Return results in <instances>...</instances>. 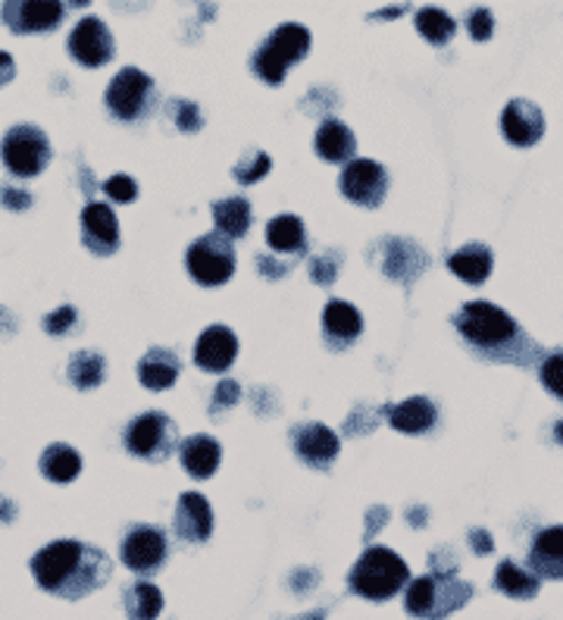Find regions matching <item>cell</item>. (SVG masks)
Returning <instances> with one entry per match:
<instances>
[{"label":"cell","instance_id":"6da1fadb","mask_svg":"<svg viewBox=\"0 0 563 620\" xmlns=\"http://www.w3.org/2000/svg\"><path fill=\"white\" fill-rule=\"evenodd\" d=\"M32 573L38 587L76 602L107 583L110 558L95 545H85L76 539H57L34 554Z\"/></svg>","mask_w":563,"mask_h":620},{"label":"cell","instance_id":"7a4b0ae2","mask_svg":"<svg viewBox=\"0 0 563 620\" xmlns=\"http://www.w3.org/2000/svg\"><path fill=\"white\" fill-rule=\"evenodd\" d=\"M454 326L461 329V336L470 345H476L488 357H507V354L520 352L523 364H526L532 354H535V345L523 336L520 323L492 302L464 304L461 314L454 317Z\"/></svg>","mask_w":563,"mask_h":620},{"label":"cell","instance_id":"3957f363","mask_svg":"<svg viewBox=\"0 0 563 620\" xmlns=\"http://www.w3.org/2000/svg\"><path fill=\"white\" fill-rule=\"evenodd\" d=\"M411 583V568L392 549H366L350 570V589L369 602H385Z\"/></svg>","mask_w":563,"mask_h":620},{"label":"cell","instance_id":"277c9868","mask_svg":"<svg viewBox=\"0 0 563 620\" xmlns=\"http://www.w3.org/2000/svg\"><path fill=\"white\" fill-rule=\"evenodd\" d=\"M310 51V32L300 22H285L254 53V72L269 85H279L288 67H295Z\"/></svg>","mask_w":563,"mask_h":620},{"label":"cell","instance_id":"5b68a950","mask_svg":"<svg viewBox=\"0 0 563 620\" xmlns=\"http://www.w3.org/2000/svg\"><path fill=\"white\" fill-rule=\"evenodd\" d=\"M466 599H473V587H466L457 577H445V573H429L411 580L407 587V614L414 618H445L451 611H457Z\"/></svg>","mask_w":563,"mask_h":620},{"label":"cell","instance_id":"8992f818","mask_svg":"<svg viewBox=\"0 0 563 620\" xmlns=\"http://www.w3.org/2000/svg\"><path fill=\"white\" fill-rule=\"evenodd\" d=\"M0 154H3V164L13 176L32 179L50 164V141L38 126L26 122V126H13L10 132L3 135Z\"/></svg>","mask_w":563,"mask_h":620},{"label":"cell","instance_id":"52a82bcc","mask_svg":"<svg viewBox=\"0 0 563 620\" xmlns=\"http://www.w3.org/2000/svg\"><path fill=\"white\" fill-rule=\"evenodd\" d=\"M176 445H179L176 423L157 411L135 417L126 430V449L138 457H148V461H164L166 454L176 452Z\"/></svg>","mask_w":563,"mask_h":620},{"label":"cell","instance_id":"ba28073f","mask_svg":"<svg viewBox=\"0 0 563 620\" xmlns=\"http://www.w3.org/2000/svg\"><path fill=\"white\" fill-rule=\"evenodd\" d=\"M188 273L198 279L200 285H223L233 279L235 273V252L229 238L219 233L204 235L191 248H188Z\"/></svg>","mask_w":563,"mask_h":620},{"label":"cell","instance_id":"9c48e42d","mask_svg":"<svg viewBox=\"0 0 563 620\" xmlns=\"http://www.w3.org/2000/svg\"><path fill=\"white\" fill-rule=\"evenodd\" d=\"M150 91H154V82L141 69H119L110 88H107V110L117 119H138L141 110L148 107Z\"/></svg>","mask_w":563,"mask_h":620},{"label":"cell","instance_id":"30bf717a","mask_svg":"<svg viewBox=\"0 0 563 620\" xmlns=\"http://www.w3.org/2000/svg\"><path fill=\"white\" fill-rule=\"evenodd\" d=\"M166 537L164 530L157 526H132L126 539H122V549H119V558L122 564L141 577H150L154 570H160V564L166 561Z\"/></svg>","mask_w":563,"mask_h":620},{"label":"cell","instance_id":"8fae6325","mask_svg":"<svg viewBox=\"0 0 563 620\" xmlns=\"http://www.w3.org/2000/svg\"><path fill=\"white\" fill-rule=\"evenodd\" d=\"M342 191L360 207H379L388 191V173L376 160H350L342 173Z\"/></svg>","mask_w":563,"mask_h":620},{"label":"cell","instance_id":"7c38bea8","mask_svg":"<svg viewBox=\"0 0 563 620\" xmlns=\"http://www.w3.org/2000/svg\"><path fill=\"white\" fill-rule=\"evenodd\" d=\"M69 53L82 67H103L113 60V35L103 26V19L85 17L72 32H69Z\"/></svg>","mask_w":563,"mask_h":620},{"label":"cell","instance_id":"4fadbf2b","mask_svg":"<svg viewBox=\"0 0 563 620\" xmlns=\"http://www.w3.org/2000/svg\"><path fill=\"white\" fill-rule=\"evenodd\" d=\"M501 132L516 148H530L545 135V114L539 110V104L514 98L501 114Z\"/></svg>","mask_w":563,"mask_h":620},{"label":"cell","instance_id":"5bb4252c","mask_svg":"<svg viewBox=\"0 0 563 620\" xmlns=\"http://www.w3.org/2000/svg\"><path fill=\"white\" fill-rule=\"evenodd\" d=\"M3 22L17 35L50 32L63 19V3L57 0H29V3H7L3 7Z\"/></svg>","mask_w":563,"mask_h":620},{"label":"cell","instance_id":"9a60e30c","mask_svg":"<svg viewBox=\"0 0 563 620\" xmlns=\"http://www.w3.org/2000/svg\"><path fill=\"white\" fill-rule=\"evenodd\" d=\"M82 238H85V248H88V252L100 254V257H107V254L117 252L119 223H117V214H113V207H110V204L91 201L88 207H85L82 210Z\"/></svg>","mask_w":563,"mask_h":620},{"label":"cell","instance_id":"2e32d148","mask_svg":"<svg viewBox=\"0 0 563 620\" xmlns=\"http://www.w3.org/2000/svg\"><path fill=\"white\" fill-rule=\"evenodd\" d=\"M292 442H295V452L300 454V461L319 470L332 468V461L338 457V449H342L338 436L332 433L329 426H323V423H304V426H298L292 433Z\"/></svg>","mask_w":563,"mask_h":620},{"label":"cell","instance_id":"e0dca14e","mask_svg":"<svg viewBox=\"0 0 563 620\" xmlns=\"http://www.w3.org/2000/svg\"><path fill=\"white\" fill-rule=\"evenodd\" d=\"M238 338L229 326H210L204 329L195 345V364L207 373H226L235 364Z\"/></svg>","mask_w":563,"mask_h":620},{"label":"cell","instance_id":"ac0fdd59","mask_svg":"<svg viewBox=\"0 0 563 620\" xmlns=\"http://www.w3.org/2000/svg\"><path fill=\"white\" fill-rule=\"evenodd\" d=\"M176 533L185 542H207L214 533V511L200 492H185L176 508Z\"/></svg>","mask_w":563,"mask_h":620},{"label":"cell","instance_id":"d6986e66","mask_svg":"<svg viewBox=\"0 0 563 620\" xmlns=\"http://www.w3.org/2000/svg\"><path fill=\"white\" fill-rule=\"evenodd\" d=\"M530 568L542 580H563V526H547L535 537Z\"/></svg>","mask_w":563,"mask_h":620},{"label":"cell","instance_id":"ffe728a7","mask_svg":"<svg viewBox=\"0 0 563 620\" xmlns=\"http://www.w3.org/2000/svg\"><path fill=\"white\" fill-rule=\"evenodd\" d=\"M316 154L329 164H345V160H354V151H357V138L350 132L345 122L338 119H326L319 129H316Z\"/></svg>","mask_w":563,"mask_h":620},{"label":"cell","instance_id":"44dd1931","mask_svg":"<svg viewBox=\"0 0 563 620\" xmlns=\"http://www.w3.org/2000/svg\"><path fill=\"white\" fill-rule=\"evenodd\" d=\"M179 357L172 352H166V348H150L141 361H138V380H141V386L145 388H154V392H164V388L176 386V380H179Z\"/></svg>","mask_w":563,"mask_h":620},{"label":"cell","instance_id":"7402d4cb","mask_svg":"<svg viewBox=\"0 0 563 620\" xmlns=\"http://www.w3.org/2000/svg\"><path fill=\"white\" fill-rule=\"evenodd\" d=\"M323 329H326V338L332 345H350L364 329V317H360V311L354 304L335 298L323 311Z\"/></svg>","mask_w":563,"mask_h":620},{"label":"cell","instance_id":"603a6c76","mask_svg":"<svg viewBox=\"0 0 563 620\" xmlns=\"http://www.w3.org/2000/svg\"><path fill=\"white\" fill-rule=\"evenodd\" d=\"M388 420L398 433H407V436H419V433H429L438 420V411L429 398H407V402L392 404L388 407Z\"/></svg>","mask_w":563,"mask_h":620},{"label":"cell","instance_id":"cb8c5ba5","mask_svg":"<svg viewBox=\"0 0 563 620\" xmlns=\"http://www.w3.org/2000/svg\"><path fill=\"white\" fill-rule=\"evenodd\" d=\"M179 457H182V468L188 470L195 480H207V476H214L216 468H219L223 449H219V442L210 436H191L182 442Z\"/></svg>","mask_w":563,"mask_h":620},{"label":"cell","instance_id":"d4e9b609","mask_svg":"<svg viewBox=\"0 0 563 620\" xmlns=\"http://www.w3.org/2000/svg\"><path fill=\"white\" fill-rule=\"evenodd\" d=\"M447 267H451L454 276H461L464 283L482 285L488 279V273H492V248L482 245V242H470L461 252L451 254Z\"/></svg>","mask_w":563,"mask_h":620},{"label":"cell","instance_id":"484cf974","mask_svg":"<svg viewBox=\"0 0 563 620\" xmlns=\"http://www.w3.org/2000/svg\"><path fill=\"white\" fill-rule=\"evenodd\" d=\"M82 470V454L76 452L72 445L53 442L41 454V473L53 480V483H72Z\"/></svg>","mask_w":563,"mask_h":620},{"label":"cell","instance_id":"4316f807","mask_svg":"<svg viewBox=\"0 0 563 620\" xmlns=\"http://www.w3.org/2000/svg\"><path fill=\"white\" fill-rule=\"evenodd\" d=\"M304 242H307V233H304V219L300 217L285 214V217L269 219V226H266V245L273 252L300 254L304 252Z\"/></svg>","mask_w":563,"mask_h":620},{"label":"cell","instance_id":"83f0119b","mask_svg":"<svg viewBox=\"0 0 563 620\" xmlns=\"http://www.w3.org/2000/svg\"><path fill=\"white\" fill-rule=\"evenodd\" d=\"M216 233L223 238H241L250 229V201L248 198H226L214 204Z\"/></svg>","mask_w":563,"mask_h":620},{"label":"cell","instance_id":"f1b7e54d","mask_svg":"<svg viewBox=\"0 0 563 620\" xmlns=\"http://www.w3.org/2000/svg\"><path fill=\"white\" fill-rule=\"evenodd\" d=\"M495 589L511 596V599H535L539 592V577L530 570L516 568L514 561H501L495 573Z\"/></svg>","mask_w":563,"mask_h":620},{"label":"cell","instance_id":"f546056e","mask_svg":"<svg viewBox=\"0 0 563 620\" xmlns=\"http://www.w3.org/2000/svg\"><path fill=\"white\" fill-rule=\"evenodd\" d=\"M164 611V592L154 583H135L126 592V614L129 620H157Z\"/></svg>","mask_w":563,"mask_h":620},{"label":"cell","instance_id":"4dcf8cb0","mask_svg":"<svg viewBox=\"0 0 563 620\" xmlns=\"http://www.w3.org/2000/svg\"><path fill=\"white\" fill-rule=\"evenodd\" d=\"M69 380L76 388H95L103 383V373H107V364L103 357L95 352H79L72 361H69Z\"/></svg>","mask_w":563,"mask_h":620},{"label":"cell","instance_id":"1f68e13d","mask_svg":"<svg viewBox=\"0 0 563 620\" xmlns=\"http://www.w3.org/2000/svg\"><path fill=\"white\" fill-rule=\"evenodd\" d=\"M416 29L419 35L432 41V45H447L451 38H454V19L447 17L445 10H435V7H426V10H419L416 13Z\"/></svg>","mask_w":563,"mask_h":620},{"label":"cell","instance_id":"d6a6232c","mask_svg":"<svg viewBox=\"0 0 563 620\" xmlns=\"http://www.w3.org/2000/svg\"><path fill=\"white\" fill-rule=\"evenodd\" d=\"M539 376H542V386L563 402V348L547 354L542 367H539Z\"/></svg>","mask_w":563,"mask_h":620},{"label":"cell","instance_id":"836d02e7","mask_svg":"<svg viewBox=\"0 0 563 620\" xmlns=\"http://www.w3.org/2000/svg\"><path fill=\"white\" fill-rule=\"evenodd\" d=\"M269 167H273V160H269L264 151H250L248 157L235 167V179L241 185L257 183V179H264L266 173H269Z\"/></svg>","mask_w":563,"mask_h":620},{"label":"cell","instance_id":"e575fe53","mask_svg":"<svg viewBox=\"0 0 563 620\" xmlns=\"http://www.w3.org/2000/svg\"><path fill=\"white\" fill-rule=\"evenodd\" d=\"M466 26H470V35H473L476 41H488L492 32H495V17H492V10L476 7V10L466 13Z\"/></svg>","mask_w":563,"mask_h":620},{"label":"cell","instance_id":"d590c367","mask_svg":"<svg viewBox=\"0 0 563 620\" xmlns=\"http://www.w3.org/2000/svg\"><path fill=\"white\" fill-rule=\"evenodd\" d=\"M172 117H176V126L182 132H198L200 129V110L191 101H172Z\"/></svg>","mask_w":563,"mask_h":620},{"label":"cell","instance_id":"8d00e7d4","mask_svg":"<svg viewBox=\"0 0 563 620\" xmlns=\"http://www.w3.org/2000/svg\"><path fill=\"white\" fill-rule=\"evenodd\" d=\"M103 191L119 204H129L135 201V195H138V185H135L132 176H113V179H107L103 183Z\"/></svg>","mask_w":563,"mask_h":620},{"label":"cell","instance_id":"74e56055","mask_svg":"<svg viewBox=\"0 0 563 620\" xmlns=\"http://www.w3.org/2000/svg\"><path fill=\"white\" fill-rule=\"evenodd\" d=\"M238 398H241V386L235 383V380H223L219 386H216L214 392V414L223 407H233V404H238Z\"/></svg>","mask_w":563,"mask_h":620},{"label":"cell","instance_id":"f35d334b","mask_svg":"<svg viewBox=\"0 0 563 620\" xmlns=\"http://www.w3.org/2000/svg\"><path fill=\"white\" fill-rule=\"evenodd\" d=\"M76 323V311L72 307H60V311H53L50 317H45V329H48L50 336H63L69 326Z\"/></svg>","mask_w":563,"mask_h":620},{"label":"cell","instance_id":"ab89813d","mask_svg":"<svg viewBox=\"0 0 563 620\" xmlns=\"http://www.w3.org/2000/svg\"><path fill=\"white\" fill-rule=\"evenodd\" d=\"M0 201L7 204L10 210H26V207L32 204V195H29V191H19L13 185H3V188H0Z\"/></svg>","mask_w":563,"mask_h":620},{"label":"cell","instance_id":"60d3db41","mask_svg":"<svg viewBox=\"0 0 563 620\" xmlns=\"http://www.w3.org/2000/svg\"><path fill=\"white\" fill-rule=\"evenodd\" d=\"M335 273H338V264H335L332 257H319V260H314V283L319 285L335 283Z\"/></svg>","mask_w":563,"mask_h":620},{"label":"cell","instance_id":"b9f144b4","mask_svg":"<svg viewBox=\"0 0 563 620\" xmlns=\"http://www.w3.org/2000/svg\"><path fill=\"white\" fill-rule=\"evenodd\" d=\"M13 76H17V63H13V57L0 51V88L10 82Z\"/></svg>","mask_w":563,"mask_h":620},{"label":"cell","instance_id":"7bdbcfd3","mask_svg":"<svg viewBox=\"0 0 563 620\" xmlns=\"http://www.w3.org/2000/svg\"><path fill=\"white\" fill-rule=\"evenodd\" d=\"M470 545L476 549V554L492 552V539H488V533H485V530H473V533H470Z\"/></svg>","mask_w":563,"mask_h":620},{"label":"cell","instance_id":"ee69618b","mask_svg":"<svg viewBox=\"0 0 563 620\" xmlns=\"http://www.w3.org/2000/svg\"><path fill=\"white\" fill-rule=\"evenodd\" d=\"M557 442L563 445V423H557Z\"/></svg>","mask_w":563,"mask_h":620}]
</instances>
